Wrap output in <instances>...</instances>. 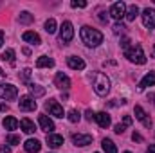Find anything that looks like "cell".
I'll return each mask as SVG.
<instances>
[{
	"label": "cell",
	"mask_w": 155,
	"mask_h": 153,
	"mask_svg": "<svg viewBox=\"0 0 155 153\" xmlns=\"http://www.w3.org/2000/svg\"><path fill=\"white\" fill-rule=\"evenodd\" d=\"M29 77H31V69H24V70H22V76H20V79H22L24 83H27V81H29Z\"/></svg>",
	"instance_id": "31"
},
{
	"label": "cell",
	"mask_w": 155,
	"mask_h": 153,
	"mask_svg": "<svg viewBox=\"0 0 155 153\" xmlns=\"http://www.w3.org/2000/svg\"><path fill=\"white\" fill-rule=\"evenodd\" d=\"M31 22H33V16H31V13H27V11L20 13V24H31Z\"/></svg>",
	"instance_id": "28"
},
{
	"label": "cell",
	"mask_w": 155,
	"mask_h": 153,
	"mask_svg": "<svg viewBox=\"0 0 155 153\" xmlns=\"http://www.w3.org/2000/svg\"><path fill=\"white\" fill-rule=\"evenodd\" d=\"M54 65V60L52 58H47V56H40L36 60V67L38 69H43V67H52Z\"/></svg>",
	"instance_id": "23"
},
{
	"label": "cell",
	"mask_w": 155,
	"mask_h": 153,
	"mask_svg": "<svg viewBox=\"0 0 155 153\" xmlns=\"http://www.w3.org/2000/svg\"><path fill=\"white\" fill-rule=\"evenodd\" d=\"M124 56L132 61V63H137V65H143V63H146V56H144V50H143V47L137 43H134L132 47H128L126 50H124Z\"/></svg>",
	"instance_id": "2"
},
{
	"label": "cell",
	"mask_w": 155,
	"mask_h": 153,
	"mask_svg": "<svg viewBox=\"0 0 155 153\" xmlns=\"http://www.w3.org/2000/svg\"><path fill=\"white\" fill-rule=\"evenodd\" d=\"M67 65L74 70H83L85 69V61L81 58H76V56H69L67 58Z\"/></svg>",
	"instance_id": "14"
},
{
	"label": "cell",
	"mask_w": 155,
	"mask_h": 153,
	"mask_svg": "<svg viewBox=\"0 0 155 153\" xmlns=\"http://www.w3.org/2000/svg\"><path fill=\"white\" fill-rule=\"evenodd\" d=\"M47 144L51 148H60L63 144V137L61 135H56V133H47Z\"/></svg>",
	"instance_id": "15"
},
{
	"label": "cell",
	"mask_w": 155,
	"mask_h": 153,
	"mask_svg": "<svg viewBox=\"0 0 155 153\" xmlns=\"http://www.w3.org/2000/svg\"><path fill=\"white\" fill-rule=\"evenodd\" d=\"M27 86H29V90H31V96H33V97H41V96L45 94V88H43V86H40V85L29 83Z\"/></svg>",
	"instance_id": "22"
},
{
	"label": "cell",
	"mask_w": 155,
	"mask_h": 153,
	"mask_svg": "<svg viewBox=\"0 0 155 153\" xmlns=\"http://www.w3.org/2000/svg\"><path fill=\"white\" fill-rule=\"evenodd\" d=\"M74 38V27L71 22H63L61 27H60V40L63 43H69L71 40Z\"/></svg>",
	"instance_id": "5"
},
{
	"label": "cell",
	"mask_w": 155,
	"mask_h": 153,
	"mask_svg": "<svg viewBox=\"0 0 155 153\" xmlns=\"http://www.w3.org/2000/svg\"><path fill=\"white\" fill-rule=\"evenodd\" d=\"M132 139H134V141H137V142H141V141H143V137H141L139 133H134V135H132Z\"/></svg>",
	"instance_id": "37"
},
{
	"label": "cell",
	"mask_w": 155,
	"mask_h": 153,
	"mask_svg": "<svg viewBox=\"0 0 155 153\" xmlns=\"http://www.w3.org/2000/svg\"><path fill=\"white\" fill-rule=\"evenodd\" d=\"M24 148H25V151L27 153H38L40 148H41V144H40L38 139H29V141H25Z\"/></svg>",
	"instance_id": "16"
},
{
	"label": "cell",
	"mask_w": 155,
	"mask_h": 153,
	"mask_svg": "<svg viewBox=\"0 0 155 153\" xmlns=\"http://www.w3.org/2000/svg\"><path fill=\"white\" fill-rule=\"evenodd\" d=\"M45 31H47L49 34H54V33H56V20H54V18H49V20L45 22Z\"/></svg>",
	"instance_id": "27"
},
{
	"label": "cell",
	"mask_w": 155,
	"mask_h": 153,
	"mask_svg": "<svg viewBox=\"0 0 155 153\" xmlns=\"http://www.w3.org/2000/svg\"><path fill=\"white\" fill-rule=\"evenodd\" d=\"M152 85H155V72H148L146 76L141 79L139 90H143V88H146V86H152Z\"/></svg>",
	"instance_id": "18"
},
{
	"label": "cell",
	"mask_w": 155,
	"mask_h": 153,
	"mask_svg": "<svg viewBox=\"0 0 155 153\" xmlns=\"http://www.w3.org/2000/svg\"><path fill=\"white\" fill-rule=\"evenodd\" d=\"M67 117H69V121H71V122H78V121L81 119V115H79V112H78V110H71Z\"/></svg>",
	"instance_id": "30"
},
{
	"label": "cell",
	"mask_w": 155,
	"mask_h": 153,
	"mask_svg": "<svg viewBox=\"0 0 155 153\" xmlns=\"http://www.w3.org/2000/svg\"><path fill=\"white\" fill-rule=\"evenodd\" d=\"M2 61H7V63H15V50L13 49H7V50H4L2 52Z\"/></svg>",
	"instance_id": "26"
},
{
	"label": "cell",
	"mask_w": 155,
	"mask_h": 153,
	"mask_svg": "<svg viewBox=\"0 0 155 153\" xmlns=\"http://www.w3.org/2000/svg\"><path fill=\"white\" fill-rule=\"evenodd\" d=\"M0 153H11V150L7 146H0Z\"/></svg>",
	"instance_id": "38"
},
{
	"label": "cell",
	"mask_w": 155,
	"mask_h": 153,
	"mask_svg": "<svg viewBox=\"0 0 155 153\" xmlns=\"http://www.w3.org/2000/svg\"><path fill=\"white\" fill-rule=\"evenodd\" d=\"M94 119L97 121V124H99L101 128H108V126H110V115L107 114V112H99V114H96Z\"/></svg>",
	"instance_id": "17"
},
{
	"label": "cell",
	"mask_w": 155,
	"mask_h": 153,
	"mask_svg": "<svg viewBox=\"0 0 155 153\" xmlns=\"http://www.w3.org/2000/svg\"><path fill=\"white\" fill-rule=\"evenodd\" d=\"M72 142L74 146H87L92 142V135L88 133H72Z\"/></svg>",
	"instance_id": "10"
},
{
	"label": "cell",
	"mask_w": 155,
	"mask_h": 153,
	"mask_svg": "<svg viewBox=\"0 0 155 153\" xmlns=\"http://www.w3.org/2000/svg\"><path fill=\"white\" fill-rule=\"evenodd\" d=\"M4 128H5V130H16V128H18V121L9 115V117L4 119Z\"/></svg>",
	"instance_id": "25"
},
{
	"label": "cell",
	"mask_w": 155,
	"mask_h": 153,
	"mask_svg": "<svg viewBox=\"0 0 155 153\" xmlns=\"http://www.w3.org/2000/svg\"><path fill=\"white\" fill-rule=\"evenodd\" d=\"M18 106L22 112H33V110H36V101L33 96H22L18 101Z\"/></svg>",
	"instance_id": "6"
},
{
	"label": "cell",
	"mask_w": 155,
	"mask_h": 153,
	"mask_svg": "<svg viewBox=\"0 0 155 153\" xmlns=\"http://www.w3.org/2000/svg\"><path fill=\"white\" fill-rule=\"evenodd\" d=\"M45 110H49V114L54 115V117H63V106L58 103V101H54V99H51V101H47L45 103Z\"/></svg>",
	"instance_id": "7"
},
{
	"label": "cell",
	"mask_w": 155,
	"mask_h": 153,
	"mask_svg": "<svg viewBox=\"0 0 155 153\" xmlns=\"http://www.w3.org/2000/svg\"><path fill=\"white\" fill-rule=\"evenodd\" d=\"M124 153H130V151H124Z\"/></svg>",
	"instance_id": "44"
},
{
	"label": "cell",
	"mask_w": 155,
	"mask_h": 153,
	"mask_svg": "<svg viewBox=\"0 0 155 153\" xmlns=\"http://www.w3.org/2000/svg\"><path fill=\"white\" fill-rule=\"evenodd\" d=\"M85 115H87V119H88V121H92V119L96 117V114H92V110H87V112H85Z\"/></svg>",
	"instance_id": "36"
},
{
	"label": "cell",
	"mask_w": 155,
	"mask_h": 153,
	"mask_svg": "<svg viewBox=\"0 0 155 153\" xmlns=\"http://www.w3.org/2000/svg\"><path fill=\"white\" fill-rule=\"evenodd\" d=\"M143 24H144V27L146 29H153L155 27V9H150V7H146L144 11H143Z\"/></svg>",
	"instance_id": "9"
},
{
	"label": "cell",
	"mask_w": 155,
	"mask_h": 153,
	"mask_svg": "<svg viewBox=\"0 0 155 153\" xmlns=\"http://www.w3.org/2000/svg\"><path fill=\"white\" fill-rule=\"evenodd\" d=\"M5 142H7V144H20V137L15 135V133H9V135L5 137Z\"/></svg>",
	"instance_id": "29"
},
{
	"label": "cell",
	"mask_w": 155,
	"mask_h": 153,
	"mask_svg": "<svg viewBox=\"0 0 155 153\" xmlns=\"http://www.w3.org/2000/svg\"><path fill=\"white\" fill-rule=\"evenodd\" d=\"M72 7H87V2H83V0H72Z\"/></svg>",
	"instance_id": "33"
},
{
	"label": "cell",
	"mask_w": 155,
	"mask_h": 153,
	"mask_svg": "<svg viewBox=\"0 0 155 153\" xmlns=\"http://www.w3.org/2000/svg\"><path fill=\"white\" fill-rule=\"evenodd\" d=\"M54 85L58 88H61V90H67V88H71V79H69V76H65L63 72H58L56 77H54Z\"/></svg>",
	"instance_id": "11"
},
{
	"label": "cell",
	"mask_w": 155,
	"mask_h": 153,
	"mask_svg": "<svg viewBox=\"0 0 155 153\" xmlns=\"http://www.w3.org/2000/svg\"><path fill=\"white\" fill-rule=\"evenodd\" d=\"M2 43H4V33L0 31V47H2Z\"/></svg>",
	"instance_id": "42"
},
{
	"label": "cell",
	"mask_w": 155,
	"mask_h": 153,
	"mask_svg": "<svg viewBox=\"0 0 155 153\" xmlns=\"http://www.w3.org/2000/svg\"><path fill=\"white\" fill-rule=\"evenodd\" d=\"M124 33V25L123 24H116L114 25V34H123Z\"/></svg>",
	"instance_id": "32"
},
{
	"label": "cell",
	"mask_w": 155,
	"mask_h": 153,
	"mask_svg": "<svg viewBox=\"0 0 155 153\" xmlns=\"http://www.w3.org/2000/svg\"><path fill=\"white\" fill-rule=\"evenodd\" d=\"M101 146H103V150H105V153H117L116 144H114V142H112L110 139H103Z\"/></svg>",
	"instance_id": "24"
},
{
	"label": "cell",
	"mask_w": 155,
	"mask_h": 153,
	"mask_svg": "<svg viewBox=\"0 0 155 153\" xmlns=\"http://www.w3.org/2000/svg\"><path fill=\"white\" fill-rule=\"evenodd\" d=\"M124 128H126L124 124H116V126H114V132H116V133H123Z\"/></svg>",
	"instance_id": "34"
},
{
	"label": "cell",
	"mask_w": 155,
	"mask_h": 153,
	"mask_svg": "<svg viewBox=\"0 0 155 153\" xmlns=\"http://www.w3.org/2000/svg\"><path fill=\"white\" fill-rule=\"evenodd\" d=\"M134 112H135V117L139 119V121H143V124L146 126V128H150L152 126V121L146 117V112L143 110V106H139V105H135V108H134Z\"/></svg>",
	"instance_id": "13"
},
{
	"label": "cell",
	"mask_w": 155,
	"mask_h": 153,
	"mask_svg": "<svg viewBox=\"0 0 155 153\" xmlns=\"http://www.w3.org/2000/svg\"><path fill=\"white\" fill-rule=\"evenodd\" d=\"M20 128H22L25 133H29V135L35 133V122H33L31 119H22V121H20Z\"/></svg>",
	"instance_id": "20"
},
{
	"label": "cell",
	"mask_w": 155,
	"mask_h": 153,
	"mask_svg": "<svg viewBox=\"0 0 155 153\" xmlns=\"http://www.w3.org/2000/svg\"><path fill=\"white\" fill-rule=\"evenodd\" d=\"M18 96V88L11 83H2L0 85V97L2 99H7V101H15Z\"/></svg>",
	"instance_id": "4"
},
{
	"label": "cell",
	"mask_w": 155,
	"mask_h": 153,
	"mask_svg": "<svg viewBox=\"0 0 155 153\" xmlns=\"http://www.w3.org/2000/svg\"><path fill=\"white\" fill-rule=\"evenodd\" d=\"M123 124H124V126H130V124H132V117H130V115H124Z\"/></svg>",
	"instance_id": "35"
},
{
	"label": "cell",
	"mask_w": 155,
	"mask_h": 153,
	"mask_svg": "<svg viewBox=\"0 0 155 153\" xmlns=\"http://www.w3.org/2000/svg\"><path fill=\"white\" fill-rule=\"evenodd\" d=\"M94 90L97 96H107L110 90V79L103 72H96L94 74Z\"/></svg>",
	"instance_id": "3"
},
{
	"label": "cell",
	"mask_w": 155,
	"mask_h": 153,
	"mask_svg": "<svg viewBox=\"0 0 155 153\" xmlns=\"http://www.w3.org/2000/svg\"><path fill=\"white\" fill-rule=\"evenodd\" d=\"M137 15H139V7H137L135 4L128 5V9H126V15H124V16H126V20H128V22H134Z\"/></svg>",
	"instance_id": "21"
},
{
	"label": "cell",
	"mask_w": 155,
	"mask_h": 153,
	"mask_svg": "<svg viewBox=\"0 0 155 153\" xmlns=\"http://www.w3.org/2000/svg\"><path fill=\"white\" fill-rule=\"evenodd\" d=\"M0 112H7V105H0Z\"/></svg>",
	"instance_id": "40"
},
{
	"label": "cell",
	"mask_w": 155,
	"mask_h": 153,
	"mask_svg": "<svg viewBox=\"0 0 155 153\" xmlns=\"http://www.w3.org/2000/svg\"><path fill=\"white\" fill-rule=\"evenodd\" d=\"M146 153H155V144H150V148H148Z\"/></svg>",
	"instance_id": "39"
},
{
	"label": "cell",
	"mask_w": 155,
	"mask_h": 153,
	"mask_svg": "<svg viewBox=\"0 0 155 153\" xmlns=\"http://www.w3.org/2000/svg\"><path fill=\"white\" fill-rule=\"evenodd\" d=\"M38 122H40V126H41V130H43V132H47V133H51V132L54 130V122H52L47 115L41 114L38 117Z\"/></svg>",
	"instance_id": "12"
},
{
	"label": "cell",
	"mask_w": 155,
	"mask_h": 153,
	"mask_svg": "<svg viewBox=\"0 0 155 153\" xmlns=\"http://www.w3.org/2000/svg\"><path fill=\"white\" fill-rule=\"evenodd\" d=\"M124 15H126V4H124V2H116V4H112V7H110V16H112V18L121 20Z\"/></svg>",
	"instance_id": "8"
},
{
	"label": "cell",
	"mask_w": 155,
	"mask_h": 153,
	"mask_svg": "<svg viewBox=\"0 0 155 153\" xmlns=\"http://www.w3.org/2000/svg\"><path fill=\"white\" fill-rule=\"evenodd\" d=\"M22 38H24V41H29V43H33V45H40V43H41L40 36L36 33H33V31H25V33L22 34Z\"/></svg>",
	"instance_id": "19"
},
{
	"label": "cell",
	"mask_w": 155,
	"mask_h": 153,
	"mask_svg": "<svg viewBox=\"0 0 155 153\" xmlns=\"http://www.w3.org/2000/svg\"><path fill=\"white\" fill-rule=\"evenodd\" d=\"M0 76H4V70H2V69H0Z\"/></svg>",
	"instance_id": "43"
},
{
	"label": "cell",
	"mask_w": 155,
	"mask_h": 153,
	"mask_svg": "<svg viewBox=\"0 0 155 153\" xmlns=\"http://www.w3.org/2000/svg\"><path fill=\"white\" fill-rule=\"evenodd\" d=\"M148 99H152V103L155 105V94H150V96H148Z\"/></svg>",
	"instance_id": "41"
},
{
	"label": "cell",
	"mask_w": 155,
	"mask_h": 153,
	"mask_svg": "<svg viewBox=\"0 0 155 153\" xmlns=\"http://www.w3.org/2000/svg\"><path fill=\"white\" fill-rule=\"evenodd\" d=\"M81 40H83V43L85 45H88V47H97L99 43H103V34L97 31V29H92V27H88V25H85V27H81Z\"/></svg>",
	"instance_id": "1"
}]
</instances>
